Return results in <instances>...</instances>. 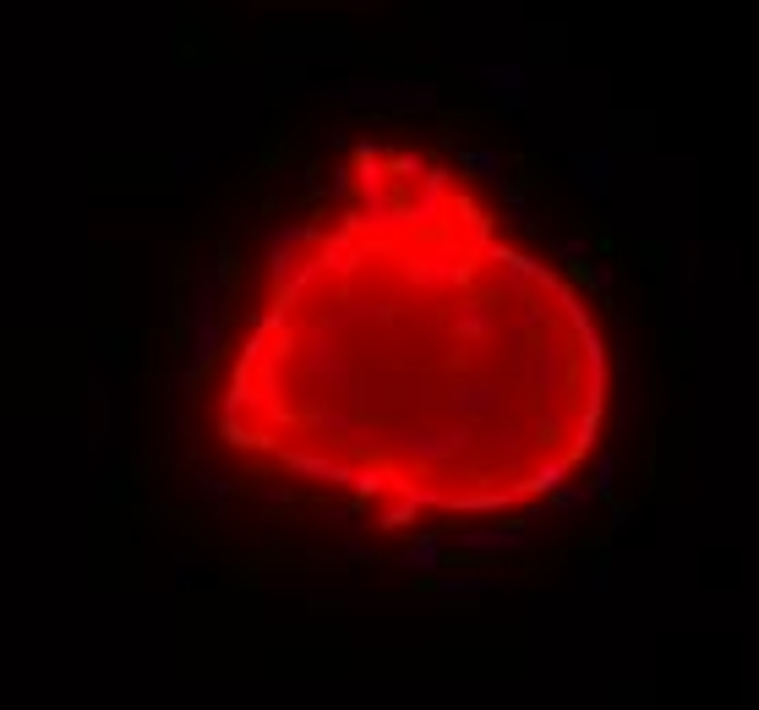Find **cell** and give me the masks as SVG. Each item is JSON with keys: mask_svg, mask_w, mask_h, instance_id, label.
Wrapping results in <instances>:
<instances>
[{"mask_svg": "<svg viewBox=\"0 0 759 710\" xmlns=\"http://www.w3.org/2000/svg\"><path fill=\"white\" fill-rule=\"evenodd\" d=\"M399 213L273 241L219 438L382 524L508 514L569 481L607 410L585 296L443 164L393 148Z\"/></svg>", "mask_w": 759, "mask_h": 710, "instance_id": "obj_1", "label": "cell"}]
</instances>
